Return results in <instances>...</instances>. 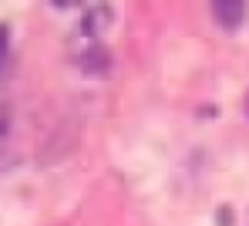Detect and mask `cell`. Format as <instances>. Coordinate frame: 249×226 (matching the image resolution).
<instances>
[{
  "label": "cell",
  "mask_w": 249,
  "mask_h": 226,
  "mask_svg": "<svg viewBox=\"0 0 249 226\" xmlns=\"http://www.w3.org/2000/svg\"><path fill=\"white\" fill-rule=\"evenodd\" d=\"M111 20H115V10L108 3H91L81 17V34L91 38V41H98L105 34V27H111Z\"/></svg>",
  "instance_id": "6da1fadb"
},
{
  "label": "cell",
  "mask_w": 249,
  "mask_h": 226,
  "mask_svg": "<svg viewBox=\"0 0 249 226\" xmlns=\"http://www.w3.org/2000/svg\"><path fill=\"white\" fill-rule=\"evenodd\" d=\"M78 68H81L84 75H108V68H111L108 47L101 44V41H91V44L78 54Z\"/></svg>",
  "instance_id": "7a4b0ae2"
},
{
  "label": "cell",
  "mask_w": 249,
  "mask_h": 226,
  "mask_svg": "<svg viewBox=\"0 0 249 226\" xmlns=\"http://www.w3.org/2000/svg\"><path fill=\"white\" fill-rule=\"evenodd\" d=\"M212 17H215L219 27L239 31L243 20H246V3H243V0H215V3H212Z\"/></svg>",
  "instance_id": "3957f363"
},
{
  "label": "cell",
  "mask_w": 249,
  "mask_h": 226,
  "mask_svg": "<svg viewBox=\"0 0 249 226\" xmlns=\"http://www.w3.org/2000/svg\"><path fill=\"white\" fill-rule=\"evenodd\" d=\"M7 54H10V27H7V24H0V75H3Z\"/></svg>",
  "instance_id": "277c9868"
},
{
  "label": "cell",
  "mask_w": 249,
  "mask_h": 226,
  "mask_svg": "<svg viewBox=\"0 0 249 226\" xmlns=\"http://www.w3.org/2000/svg\"><path fill=\"white\" fill-rule=\"evenodd\" d=\"M215 223H219V226H232V209H219Z\"/></svg>",
  "instance_id": "5b68a950"
}]
</instances>
